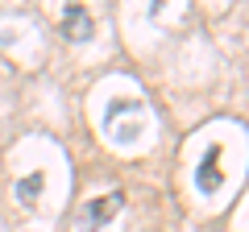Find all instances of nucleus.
<instances>
[{"label":"nucleus","instance_id":"39448f33","mask_svg":"<svg viewBox=\"0 0 249 232\" xmlns=\"http://www.w3.org/2000/svg\"><path fill=\"white\" fill-rule=\"evenodd\" d=\"M37 187H42V174H34V179L21 187V199H34V195H37Z\"/></svg>","mask_w":249,"mask_h":232},{"label":"nucleus","instance_id":"20e7f679","mask_svg":"<svg viewBox=\"0 0 249 232\" xmlns=\"http://www.w3.org/2000/svg\"><path fill=\"white\" fill-rule=\"evenodd\" d=\"M121 112H137V99H112V108H108V120H116Z\"/></svg>","mask_w":249,"mask_h":232},{"label":"nucleus","instance_id":"7ed1b4c3","mask_svg":"<svg viewBox=\"0 0 249 232\" xmlns=\"http://www.w3.org/2000/svg\"><path fill=\"white\" fill-rule=\"evenodd\" d=\"M67 37H71V42L91 37V17L83 13V4H71V9H67Z\"/></svg>","mask_w":249,"mask_h":232},{"label":"nucleus","instance_id":"f03ea898","mask_svg":"<svg viewBox=\"0 0 249 232\" xmlns=\"http://www.w3.org/2000/svg\"><path fill=\"white\" fill-rule=\"evenodd\" d=\"M220 158H224V149H220V145H212V149L204 153V162H199V170H196V182H199V191H204V195H212V191L224 182Z\"/></svg>","mask_w":249,"mask_h":232},{"label":"nucleus","instance_id":"f257e3e1","mask_svg":"<svg viewBox=\"0 0 249 232\" xmlns=\"http://www.w3.org/2000/svg\"><path fill=\"white\" fill-rule=\"evenodd\" d=\"M121 203H124L121 195H100V199H91L88 215H79V232H96L100 224L108 220V215H116V212H121Z\"/></svg>","mask_w":249,"mask_h":232}]
</instances>
